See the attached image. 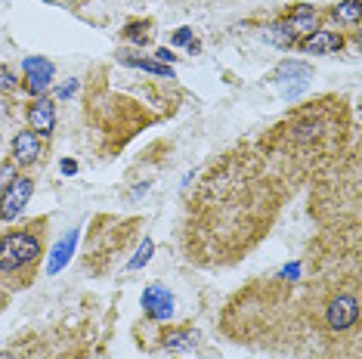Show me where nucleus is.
I'll list each match as a JSON object with an SVG mask.
<instances>
[{"mask_svg":"<svg viewBox=\"0 0 362 359\" xmlns=\"http://www.w3.org/2000/svg\"><path fill=\"white\" fill-rule=\"evenodd\" d=\"M40 254V242L31 233H10L0 239V269L13 273V269L31 264Z\"/></svg>","mask_w":362,"mask_h":359,"instance_id":"1","label":"nucleus"},{"mask_svg":"<svg viewBox=\"0 0 362 359\" xmlns=\"http://www.w3.org/2000/svg\"><path fill=\"white\" fill-rule=\"evenodd\" d=\"M31 180L25 177H16L13 183H6V189L4 195H0V220H16L22 214V208L28 205V199H31Z\"/></svg>","mask_w":362,"mask_h":359,"instance_id":"2","label":"nucleus"},{"mask_svg":"<svg viewBox=\"0 0 362 359\" xmlns=\"http://www.w3.org/2000/svg\"><path fill=\"white\" fill-rule=\"evenodd\" d=\"M143 310L152 316V319H170V313H174V298H170L168 288H161V285H149L143 295Z\"/></svg>","mask_w":362,"mask_h":359,"instance_id":"3","label":"nucleus"},{"mask_svg":"<svg viewBox=\"0 0 362 359\" xmlns=\"http://www.w3.org/2000/svg\"><path fill=\"white\" fill-rule=\"evenodd\" d=\"M356 316H359V304H356V298H334L332 304H328V325H332L334 331H344V329H350L353 322H356Z\"/></svg>","mask_w":362,"mask_h":359,"instance_id":"4","label":"nucleus"},{"mask_svg":"<svg viewBox=\"0 0 362 359\" xmlns=\"http://www.w3.org/2000/svg\"><path fill=\"white\" fill-rule=\"evenodd\" d=\"M28 124L37 136H47L56 127V109L50 100H37L28 105Z\"/></svg>","mask_w":362,"mask_h":359,"instance_id":"5","label":"nucleus"},{"mask_svg":"<svg viewBox=\"0 0 362 359\" xmlns=\"http://www.w3.org/2000/svg\"><path fill=\"white\" fill-rule=\"evenodd\" d=\"M22 69H25V75H28V90L31 93H44L47 87H50V81H53V62H47V59H25L22 62Z\"/></svg>","mask_w":362,"mask_h":359,"instance_id":"6","label":"nucleus"},{"mask_svg":"<svg viewBox=\"0 0 362 359\" xmlns=\"http://www.w3.org/2000/svg\"><path fill=\"white\" fill-rule=\"evenodd\" d=\"M40 155V136L35 130H25V134H19L13 140V161L16 165H31V161H37Z\"/></svg>","mask_w":362,"mask_h":359,"instance_id":"7","label":"nucleus"},{"mask_svg":"<svg viewBox=\"0 0 362 359\" xmlns=\"http://www.w3.org/2000/svg\"><path fill=\"white\" fill-rule=\"evenodd\" d=\"M344 47V37L337 31H310V37L303 40V50L307 53H334Z\"/></svg>","mask_w":362,"mask_h":359,"instance_id":"8","label":"nucleus"},{"mask_svg":"<svg viewBox=\"0 0 362 359\" xmlns=\"http://www.w3.org/2000/svg\"><path fill=\"white\" fill-rule=\"evenodd\" d=\"M75 242H78V233H69L65 239H59V245L53 248V257H50V264H47V273H59V269L69 264V257H71V251H75Z\"/></svg>","mask_w":362,"mask_h":359,"instance_id":"9","label":"nucleus"},{"mask_svg":"<svg viewBox=\"0 0 362 359\" xmlns=\"http://www.w3.org/2000/svg\"><path fill=\"white\" fill-rule=\"evenodd\" d=\"M288 25H291L294 35H300V31H313L316 28V10H313V6H298V10L291 13V19H288Z\"/></svg>","mask_w":362,"mask_h":359,"instance_id":"10","label":"nucleus"},{"mask_svg":"<svg viewBox=\"0 0 362 359\" xmlns=\"http://www.w3.org/2000/svg\"><path fill=\"white\" fill-rule=\"evenodd\" d=\"M269 40V44H276V47H291L294 40H298V35L291 31V25L288 22H279V25H273V28H267V35H263Z\"/></svg>","mask_w":362,"mask_h":359,"instance_id":"11","label":"nucleus"},{"mask_svg":"<svg viewBox=\"0 0 362 359\" xmlns=\"http://www.w3.org/2000/svg\"><path fill=\"white\" fill-rule=\"evenodd\" d=\"M334 19L347 22V25H356L359 22V0H344V4L334 6Z\"/></svg>","mask_w":362,"mask_h":359,"instance_id":"12","label":"nucleus"},{"mask_svg":"<svg viewBox=\"0 0 362 359\" xmlns=\"http://www.w3.org/2000/svg\"><path fill=\"white\" fill-rule=\"evenodd\" d=\"M124 62H127V65H136V69H146V71H155V75H168V78H174V69H170V65H164V62L134 59V56H124Z\"/></svg>","mask_w":362,"mask_h":359,"instance_id":"13","label":"nucleus"},{"mask_svg":"<svg viewBox=\"0 0 362 359\" xmlns=\"http://www.w3.org/2000/svg\"><path fill=\"white\" fill-rule=\"evenodd\" d=\"M313 75V69L310 65H303V62H285L282 69H279V81H285V78H300V81H307Z\"/></svg>","mask_w":362,"mask_h":359,"instance_id":"14","label":"nucleus"},{"mask_svg":"<svg viewBox=\"0 0 362 359\" xmlns=\"http://www.w3.org/2000/svg\"><path fill=\"white\" fill-rule=\"evenodd\" d=\"M149 257H152V239H146V242H143V248L136 251V257L130 260V269H139L143 264H149Z\"/></svg>","mask_w":362,"mask_h":359,"instance_id":"15","label":"nucleus"},{"mask_svg":"<svg viewBox=\"0 0 362 359\" xmlns=\"http://www.w3.org/2000/svg\"><path fill=\"white\" fill-rule=\"evenodd\" d=\"M164 347L168 350H189L192 347V338H189V334H170V338H164Z\"/></svg>","mask_w":362,"mask_h":359,"instance_id":"16","label":"nucleus"},{"mask_svg":"<svg viewBox=\"0 0 362 359\" xmlns=\"http://www.w3.org/2000/svg\"><path fill=\"white\" fill-rule=\"evenodd\" d=\"M10 87H16V78H13V71L0 65V90H10Z\"/></svg>","mask_w":362,"mask_h":359,"instance_id":"17","label":"nucleus"},{"mask_svg":"<svg viewBox=\"0 0 362 359\" xmlns=\"http://www.w3.org/2000/svg\"><path fill=\"white\" fill-rule=\"evenodd\" d=\"M174 40H177V44H192V28H180L177 31V35H174Z\"/></svg>","mask_w":362,"mask_h":359,"instance_id":"18","label":"nucleus"},{"mask_svg":"<svg viewBox=\"0 0 362 359\" xmlns=\"http://www.w3.org/2000/svg\"><path fill=\"white\" fill-rule=\"evenodd\" d=\"M155 56H158V59H161L164 65H168V62H174V53H170V50H158Z\"/></svg>","mask_w":362,"mask_h":359,"instance_id":"19","label":"nucleus"},{"mask_svg":"<svg viewBox=\"0 0 362 359\" xmlns=\"http://www.w3.org/2000/svg\"><path fill=\"white\" fill-rule=\"evenodd\" d=\"M62 174H75V170H78V165H75V161H62Z\"/></svg>","mask_w":362,"mask_h":359,"instance_id":"20","label":"nucleus"},{"mask_svg":"<svg viewBox=\"0 0 362 359\" xmlns=\"http://www.w3.org/2000/svg\"><path fill=\"white\" fill-rule=\"evenodd\" d=\"M75 90H78V84H75V81H71V84H65V87L59 90V96H71V93H75Z\"/></svg>","mask_w":362,"mask_h":359,"instance_id":"21","label":"nucleus"},{"mask_svg":"<svg viewBox=\"0 0 362 359\" xmlns=\"http://www.w3.org/2000/svg\"><path fill=\"white\" fill-rule=\"evenodd\" d=\"M0 300H4V298H0Z\"/></svg>","mask_w":362,"mask_h":359,"instance_id":"22","label":"nucleus"}]
</instances>
